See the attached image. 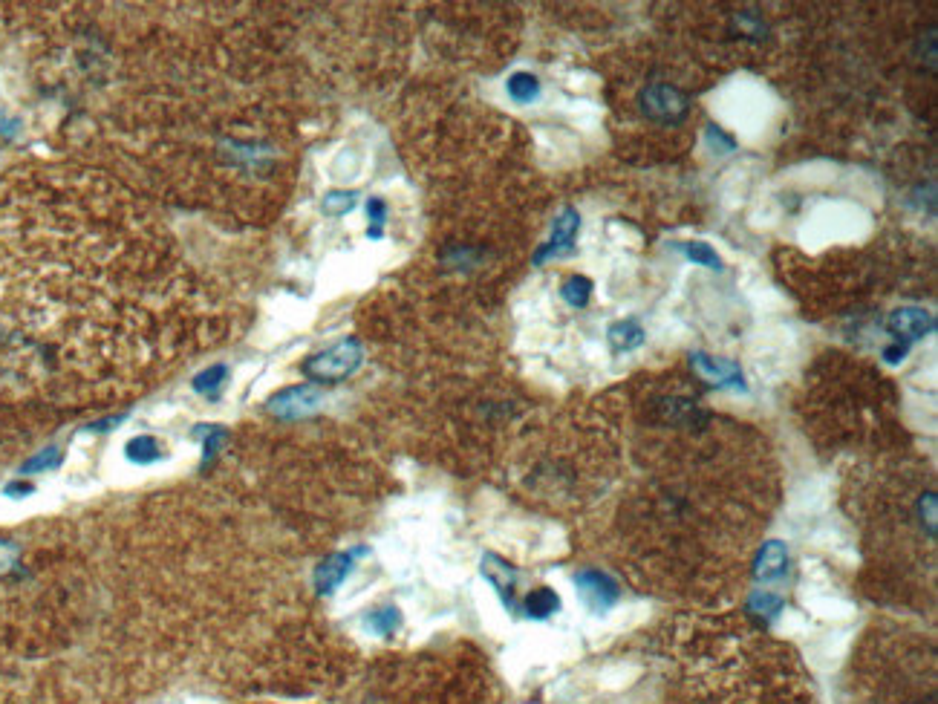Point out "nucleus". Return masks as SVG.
Returning a JSON list of instances; mask_svg holds the SVG:
<instances>
[{
  "label": "nucleus",
  "instance_id": "obj_15",
  "mask_svg": "<svg viewBox=\"0 0 938 704\" xmlns=\"http://www.w3.org/2000/svg\"><path fill=\"white\" fill-rule=\"evenodd\" d=\"M506 90L511 101H517V104H532V101L540 99V81L532 73H514L506 81Z\"/></svg>",
  "mask_w": 938,
  "mask_h": 704
},
{
  "label": "nucleus",
  "instance_id": "obj_16",
  "mask_svg": "<svg viewBox=\"0 0 938 704\" xmlns=\"http://www.w3.org/2000/svg\"><path fill=\"white\" fill-rule=\"evenodd\" d=\"M783 606H786V601L780 595H774V592H754L751 601H748V612L754 618H760L762 624H771L783 612Z\"/></svg>",
  "mask_w": 938,
  "mask_h": 704
},
{
  "label": "nucleus",
  "instance_id": "obj_14",
  "mask_svg": "<svg viewBox=\"0 0 938 704\" xmlns=\"http://www.w3.org/2000/svg\"><path fill=\"white\" fill-rule=\"evenodd\" d=\"M676 249L685 254L693 266H705L710 272H722V269H725V266H722V257H719V252H716L710 243L690 240V243H676Z\"/></svg>",
  "mask_w": 938,
  "mask_h": 704
},
{
  "label": "nucleus",
  "instance_id": "obj_5",
  "mask_svg": "<svg viewBox=\"0 0 938 704\" xmlns=\"http://www.w3.org/2000/svg\"><path fill=\"white\" fill-rule=\"evenodd\" d=\"M324 402L321 390L315 384H298V387H286L269 399V413L278 416L283 422H298L312 416Z\"/></svg>",
  "mask_w": 938,
  "mask_h": 704
},
{
  "label": "nucleus",
  "instance_id": "obj_7",
  "mask_svg": "<svg viewBox=\"0 0 938 704\" xmlns=\"http://www.w3.org/2000/svg\"><path fill=\"white\" fill-rule=\"evenodd\" d=\"M690 367L705 378V381L716 384L719 390H739V393L748 390L745 373H742V367H739L736 361L713 358L708 352H690Z\"/></svg>",
  "mask_w": 938,
  "mask_h": 704
},
{
  "label": "nucleus",
  "instance_id": "obj_23",
  "mask_svg": "<svg viewBox=\"0 0 938 704\" xmlns=\"http://www.w3.org/2000/svg\"><path fill=\"white\" fill-rule=\"evenodd\" d=\"M194 433H197V439H203L205 465H208V462L217 456V451H220V445H223V439H226V430L217 428V425H200Z\"/></svg>",
  "mask_w": 938,
  "mask_h": 704
},
{
  "label": "nucleus",
  "instance_id": "obj_2",
  "mask_svg": "<svg viewBox=\"0 0 938 704\" xmlns=\"http://www.w3.org/2000/svg\"><path fill=\"white\" fill-rule=\"evenodd\" d=\"M364 350L358 338H344L338 344H332L330 350L318 352L304 361V376L309 381H321V384H335L350 378L361 367Z\"/></svg>",
  "mask_w": 938,
  "mask_h": 704
},
{
  "label": "nucleus",
  "instance_id": "obj_28",
  "mask_svg": "<svg viewBox=\"0 0 938 704\" xmlns=\"http://www.w3.org/2000/svg\"><path fill=\"white\" fill-rule=\"evenodd\" d=\"M705 136H708V142L713 145V148L719 145V148H722V153H731L736 148L734 139H731V136H725V133H722V130H719L716 125H708V133H705Z\"/></svg>",
  "mask_w": 938,
  "mask_h": 704
},
{
  "label": "nucleus",
  "instance_id": "obj_18",
  "mask_svg": "<svg viewBox=\"0 0 938 704\" xmlns=\"http://www.w3.org/2000/svg\"><path fill=\"white\" fill-rule=\"evenodd\" d=\"M364 624L373 629L376 635H393L396 629L402 627V612L396 606H381V609L367 615Z\"/></svg>",
  "mask_w": 938,
  "mask_h": 704
},
{
  "label": "nucleus",
  "instance_id": "obj_4",
  "mask_svg": "<svg viewBox=\"0 0 938 704\" xmlns=\"http://www.w3.org/2000/svg\"><path fill=\"white\" fill-rule=\"evenodd\" d=\"M575 586H578V595H581L586 609L595 612V615H604V612H609L612 606L621 601L618 580L607 575V572H601V569H581L575 575Z\"/></svg>",
  "mask_w": 938,
  "mask_h": 704
},
{
  "label": "nucleus",
  "instance_id": "obj_22",
  "mask_svg": "<svg viewBox=\"0 0 938 704\" xmlns=\"http://www.w3.org/2000/svg\"><path fill=\"white\" fill-rule=\"evenodd\" d=\"M226 376H229V370L220 367V364H214V367H208V370H203L200 376L194 378V390L203 393V396H217V390L223 387Z\"/></svg>",
  "mask_w": 938,
  "mask_h": 704
},
{
  "label": "nucleus",
  "instance_id": "obj_29",
  "mask_svg": "<svg viewBox=\"0 0 938 704\" xmlns=\"http://www.w3.org/2000/svg\"><path fill=\"white\" fill-rule=\"evenodd\" d=\"M907 352H910V344H901V341H895L892 347L884 350V358H887V364H901L904 358H907Z\"/></svg>",
  "mask_w": 938,
  "mask_h": 704
},
{
  "label": "nucleus",
  "instance_id": "obj_11",
  "mask_svg": "<svg viewBox=\"0 0 938 704\" xmlns=\"http://www.w3.org/2000/svg\"><path fill=\"white\" fill-rule=\"evenodd\" d=\"M754 580L771 583V580L786 578L788 572V546L783 540H768L754 557Z\"/></svg>",
  "mask_w": 938,
  "mask_h": 704
},
{
  "label": "nucleus",
  "instance_id": "obj_12",
  "mask_svg": "<svg viewBox=\"0 0 938 704\" xmlns=\"http://www.w3.org/2000/svg\"><path fill=\"white\" fill-rule=\"evenodd\" d=\"M560 612V595L549 586H537L526 595L523 601V615L532 618V621H549L552 615Z\"/></svg>",
  "mask_w": 938,
  "mask_h": 704
},
{
  "label": "nucleus",
  "instance_id": "obj_21",
  "mask_svg": "<svg viewBox=\"0 0 938 704\" xmlns=\"http://www.w3.org/2000/svg\"><path fill=\"white\" fill-rule=\"evenodd\" d=\"M355 205H358V194L355 191H330L324 197V214L327 217H344L350 214Z\"/></svg>",
  "mask_w": 938,
  "mask_h": 704
},
{
  "label": "nucleus",
  "instance_id": "obj_24",
  "mask_svg": "<svg viewBox=\"0 0 938 704\" xmlns=\"http://www.w3.org/2000/svg\"><path fill=\"white\" fill-rule=\"evenodd\" d=\"M55 465H61V451L58 448H47V451H41L38 456H32L29 462H24V468H21V474L29 477V474H41V471H50Z\"/></svg>",
  "mask_w": 938,
  "mask_h": 704
},
{
  "label": "nucleus",
  "instance_id": "obj_1",
  "mask_svg": "<svg viewBox=\"0 0 938 704\" xmlns=\"http://www.w3.org/2000/svg\"><path fill=\"white\" fill-rule=\"evenodd\" d=\"M191 301L174 246L110 185L0 188V373L142 367L185 335Z\"/></svg>",
  "mask_w": 938,
  "mask_h": 704
},
{
  "label": "nucleus",
  "instance_id": "obj_19",
  "mask_svg": "<svg viewBox=\"0 0 938 704\" xmlns=\"http://www.w3.org/2000/svg\"><path fill=\"white\" fill-rule=\"evenodd\" d=\"M127 459L130 462H136V465H151L156 462L162 451H159V442L153 439V436H136V439H130L127 442Z\"/></svg>",
  "mask_w": 938,
  "mask_h": 704
},
{
  "label": "nucleus",
  "instance_id": "obj_3",
  "mask_svg": "<svg viewBox=\"0 0 938 704\" xmlns=\"http://www.w3.org/2000/svg\"><path fill=\"white\" fill-rule=\"evenodd\" d=\"M641 110L647 119L653 122H664V125H679L690 110V99H687L682 90L670 87V84H653L647 87L641 96Z\"/></svg>",
  "mask_w": 938,
  "mask_h": 704
},
{
  "label": "nucleus",
  "instance_id": "obj_27",
  "mask_svg": "<svg viewBox=\"0 0 938 704\" xmlns=\"http://www.w3.org/2000/svg\"><path fill=\"white\" fill-rule=\"evenodd\" d=\"M736 26H739V32H748L751 38H765L762 32H765V24H762L757 15H751V12H742V15H736Z\"/></svg>",
  "mask_w": 938,
  "mask_h": 704
},
{
  "label": "nucleus",
  "instance_id": "obj_9",
  "mask_svg": "<svg viewBox=\"0 0 938 704\" xmlns=\"http://www.w3.org/2000/svg\"><path fill=\"white\" fill-rule=\"evenodd\" d=\"M358 554H364V549H355V552H335L330 554L318 569H315V589H318V595H332L347 575L353 572V563Z\"/></svg>",
  "mask_w": 938,
  "mask_h": 704
},
{
  "label": "nucleus",
  "instance_id": "obj_25",
  "mask_svg": "<svg viewBox=\"0 0 938 704\" xmlns=\"http://www.w3.org/2000/svg\"><path fill=\"white\" fill-rule=\"evenodd\" d=\"M367 217H370V228H367L370 240H381V237H384V220H387V205H384V200L373 197V200L367 202Z\"/></svg>",
  "mask_w": 938,
  "mask_h": 704
},
{
  "label": "nucleus",
  "instance_id": "obj_17",
  "mask_svg": "<svg viewBox=\"0 0 938 704\" xmlns=\"http://www.w3.org/2000/svg\"><path fill=\"white\" fill-rule=\"evenodd\" d=\"M560 295H563V301L569 303L572 309H584L586 303H589V298H592V280L584 275H572L563 283Z\"/></svg>",
  "mask_w": 938,
  "mask_h": 704
},
{
  "label": "nucleus",
  "instance_id": "obj_10",
  "mask_svg": "<svg viewBox=\"0 0 938 704\" xmlns=\"http://www.w3.org/2000/svg\"><path fill=\"white\" fill-rule=\"evenodd\" d=\"M482 578L488 580L494 589H497V595H500V601L506 604V609H514V586H517V569L503 560L500 554H485L482 557Z\"/></svg>",
  "mask_w": 938,
  "mask_h": 704
},
{
  "label": "nucleus",
  "instance_id": "obj_8",
  "mask_svg": "<svg viewBox=\"0 0 938 704\" xmlns=\"http://www.w3.org/2000/svg\"><path fill=\"white\" fill-rule=\"evenodd\" d=\"M887 332L901 344H915L936 332V315L921 306H901L887 318Z\"/></svg>",
  "mask_w": 938,
  "mask_h": 704
},
{
  "label": "nucleus",
  "instance_id": "obj_6",
  "mask_svg": "<svg viewBox=\"0 0 938 704\" xmlns=\"http://www.w3.org/2000/svg\"><path fill=\"white\" fill-rule=\"evenodd\" d=\"M578 231H581V214L578 208H563L552 226L549 240L534 252V266H543L546 260L552 257H566V254L575 252V240H578Z\"/></svg>",
  "mask_w": 938,
  "mask_h": 704
},
{
  "label": "nucleus",
  "instance_id": "obj_30",
  "mask_svg": "<svg viewBox=\"0 0 938 704\" xmlns=\"http://www.w3.org/2000/svg\"><path fill=\"white\" fill-rule=\"evenodd\" d=\"M6 494H9V497L32 494V485H29V482H21V479H18V482H9V485H6Z\"/></svg>",
  "mask_w": 938,
  "mask_h": 704
},
{
  "label": "nucleus",
  "instance_id": "obj_20",
  "mask_svg": "<svg viewBox=\"0 0 938 704\" xmlns=\"http://www.w3.org/2000/svg\"><path fill=\"white\" fill-rule=\"evenodd\" d=\"M915 511H918V523L921 528L927 531V537L930 540H936V517H938V500L933 491H927V494H921V500L915 505Z\"/></svg>",
  "mask_w": 938,
  "mask_h": 704
},
{
  "label": "nucleus",
  "instance_id": "obj_26",
  "mask_svg": "<svg viewBox=\"0 0 938 704\" xmlns=\"http://www.w3.org/2000/svg\"><path fill=\"white\" fill-rule=\"evenodd\" d=\"M18 546L15 543H9V540H0V578H6V575H12L15 572V566H18Z\"/></svg>",
  "mask_w": 938,
  "mask_h": 704
},
{
  "label": "nucleus",
  "instance_id": "obj_13",
  "mask_svg": "<svg viewBox=\"0 0 938 704\" xmlns=\"http://www.w3.org/2000/svg\"><path fill=\"white\" fill-rule=\"evenodd\" d=\"M607 338L612 352H633L647 341V332L635 318H627V321H615L607 329Z\"/></svg>",
  "mask_w": 938,
  "mask_h": 704
}]
</instances>
